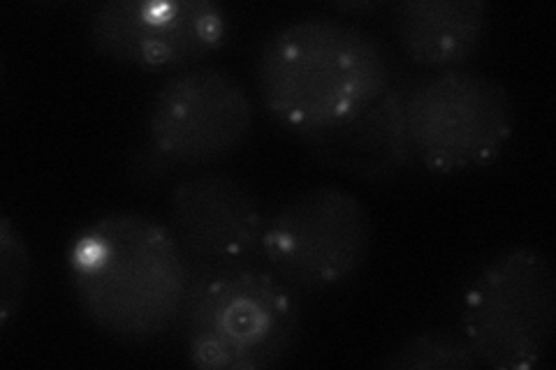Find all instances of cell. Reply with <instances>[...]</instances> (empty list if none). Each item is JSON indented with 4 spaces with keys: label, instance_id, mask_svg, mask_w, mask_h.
Segmentation results:
<instances>
[{
    "label": "cell",
    "instance_id": "obj_1",
    "mask_svg": "<svg viewBox=\"0 0 556 370\" xmlns=\"http://www.w3.org/2000/svg\"><path fill=\"white\" fill-rule=\"evenodd\" d=\"M188 255L169 227L142 214L86 225L67 248V271L84 315L114 341L147 345L184 315L193 285Z\"/></svg>",
    "mask_w": 556,
    "mask_h": 370
},
{
    "label": "cell",
    "instance_id": "obj_2",
    "mask_svg": "<svg viewBox=\"0 0 556 370\" xmlns=\"http://www.w3.org/2000/svg\"><path fill=\"white\" fill-rule=\"evenodd\" d=\"M265 112L300 139L355 114L392 84L388 47L357 24L306 16L276 28L255 63Z\"/></svg>",
    "mask_w": 556,
    "mask_h": 370
},
{
    "label": "cell",
    "instance_id": "obj_3",
    "mask_svg": "<svg viewBox=\"0 0 556 370\" xmlns=\"http://www.w3.org/2000/svg\"><path fill=\"white\" fill-rule=\"evenodd\" d=\"M188 359L206 370H263L283 363L298 345V290L267 264L206 269L186 298Z\"/></svg>",
    "mask_w": 556,
    "mask_h": 370
},
{
    "label": "cell",
    "instance_id": "obj_4",
    "mask_svg": "<svg viewBox=\"0 0 556 370\" xmlns=\"http://www.w3.org/2000/svg\"><path fill=\"white\" fill-rule=\"evenodd\" d=\"M556 324V276L533 245L501 251L468 280L462 296V333L482 366L541 368Z\"/></svg>",
    "mask_w": 556,
    "mask_h": 370
},
{
    "label": "cell",
    "instance_id": "obj_5",
    "mask_svg": "<svg viewBox=\"0 0 556 370\" xmlns=\"http://www.w3.org/2000/svg\"><path fill=\"white\" fill-rule=\"evenodd\" d=\"M408 137L433 174H459L494 163L515 128V104L496 77L450 67L406 93Z\"/></svg>",
    "mask_w": 556,
    "mask_h": 370
},
{
    "label": "cell",
    "instance_id": "obj_6",
    "mask_svg": "<svg viewBox=\"0 0 556 370\" xmlns=\"http://www.w3.org/2000/svg\"><path fill=\"white\" fill-rule=\"evenodd\" d=\"M371 245V216L353 192L316 186L278 206L260 253L294 290H332L357 276Z\"/></svg>",
    "mask_w": 556,
    "mask_h": 370
},
{
    "label": "cell",
    "instance_id": "obj_7",
    "mask_svg": "<svg viewBox=\"0 0 556 370\" xmlns=\"http://www.w3.org/2000/svg\"><path fill=\"white\" fill-rule=\"evenodd\" d=\"M100 56L142 69L190 67L230 38V16L212 0H110L86 26Z\"/></svg>",
    "mask_w": 556,
    "mask_h": 370
},
{
    "label": "cell",
    "instance_id": "obj_8",
    "mask_svg": "<svg viewBox=\"0 0 556 370\" xmlns=\"http://www.w3.org/2000/svg\"><path fill=\"white\" fill-rule=\"evenodd\" d=\"M253 128V102L220 67H186L155 93L149 142L163 161L198 167L235 153Z\"/></svg>",
    "mask_w": 556,
    "mask_h": 370
},
{
    "label": "cell",
    "instance_id": "obj_9",
    "mask_svg": "<svg viewBox=\"0 0 556 370\" xmlns=\"http://www.w3.org/2000/svg\"><path fill=\"white\" fill-rule=\"evenodd\" d=\"M265 222L253 192L228 174L188 176L169 192V232L206 269L249 261L260 253Z\"/></svg>",
    "mask_w": 556,
    "mask_h": 370
},
{
    "label": "cell",
    "instance_id": "obj_10",
    "mask_svg": "<svg viewBox=\"0 0 556 370\" xmlns=\"http://www.w3.org/2000/svg\"><path fill=\"white\" fill-rule=\"evenodd\" d=\"M318 163L364 181H392L415 161L406 120V91L390 84L355 114L302 137Z\"/></svg>",
    "mask_w": 556,
    "mask_h": 370
},
{
    "label": "cell",
    "instance_id": "obj_11",
    "mask_svg": "<svg viewBox=\"0 0 556 370\" xmlns=\"http://www.w3.org/2000/svg\"><path fill=\"white\" fill-rule=\"evenodd\" d=\"M486 22L484 0H402L394 8L399 44L425 67H464L480 49Z\"/></svg>",
    "mask_w": 556,
    "mask_h": 370
},
{
    "label": "cell",
    "instance_id": "obj_12",
    "mask_svg": "<svg viewBox=\"0 0 556 370\" xmlns=\"http://www.w3.org/2000/svg\"><path fill=\"white\" fill-rule=\"evenodd\" d=\"M394 370H473L480 359L468 339L452 329H429L406 339L386 359Z\"/></svg>",
    "mask_w": 556,
    "mask_h": 370
},
{
    "label": "cell",
    "instance_id": "obj_13",
    "mask_svg": "<svg viewBox=\"0 0 556 370\" xmlns=\"http://www.w3.org/2000/svg\"><path fill=\"white\" fill-rule=\"evenodd\" d=\"M30 280V253L8 216L0 218V324L20 312Z\"/></svg>",
    "mask_w": 556,
    "mask_h": 370
},
{
    "label": "cell",
    "instance_id": "obj_14",
    "mask_svg": "<svg viewBox=\"0 0 556 370\" xmlns=\"http://www.w3.org/2000/svg\"><path fill=\"white\" fill-rule=\"evenodd\" d=\"M378 8H380L378 0H367V3H337V5H334L337 12H353V14L374 12V10H378Z\"/></svg>",
    "mask_w": 556,
    "mask_h": 370
}]
</instances>
